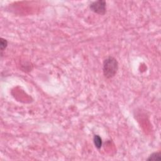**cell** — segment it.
Returning <instances> with one entry per match:
<instances>
[{
  "label": "cell",
  "instance_id": "obj_1",
  "mask_svg": "<svg viewBox=\"0 0 161 161\" xmlns=\"http://www.w3.org/2000/svg\"><path fill=\"white\" fill-rule=\"evenodd\" d=\"M118 71V62L117 59L109 56L103 61V73L106 79H111L115 76Z\"/></svg>",
  "mask_w": 161,
  "mask_h": 161
},
{
  "label": "cell",
  "instance_id": "obj_5",
  "mask_svg": "<svg viewBox=\"0 0 161 161\" xmlns=\"http://www.w3.org/2000/svg\"><path fill=\"white\" fill-rule=\"evenodd\" d=\"M8 46V41L6 39L1 38H0V50H1V55L3 56V52L4 51Z\"/></svg>",
  "mask_w": 161,
  "mask_h": 161
},
{
  "label": "cell",
  "instance_id": "obj_3",
  "mask_svg": "<svg viewBox=\"0 0 161 161\" xmlns=\"http://www.w3.org/2000/svg\"><path fill=\"white\" fill-rule=\"evenodd\" d=\"M93 143L96 148H97L98 149H100L103 145L102 139H101V137L98 135H95L93 137Z\"/></svg>",
  "mask_w": 161,
  "mask_h": 161
},
{
  "label": "cell",
  "instance_id": "obj_2",
  "mask_svg": "<svg viewBox=\"0 0 161 161\" xmlns=\"http://www.w3.org/2000/svg\"><path fill=\"white\" fill-rule=\"evenodd\" d=\"M90 8L94 13L104 15L106 12V2L104 0L93 1L90 5Z\"/></svg>",
  "mask_w": 161,
  "mask_h": 161
},
{
  "label": "cell",
  "instance_id": "obj_4",
  "mask_svg": "<svg viewBox=\"0 0 161 161\" xmlns=\"http://www.w3.org/2000/svg\"><path fill=\"white\" fill-rule=\"evenodd\" d=\"M161 160V154L160 152H154L149 156L147 159V161L151 160Z\"/></svg>",
  "mask_w": 161,
  "mask_h": 161
}]
</instances>
